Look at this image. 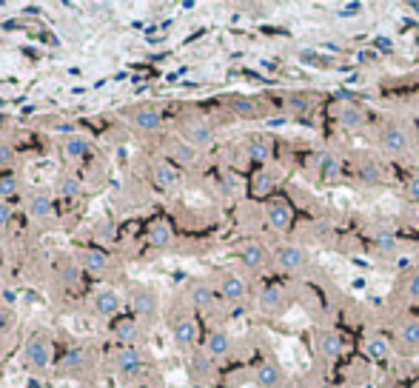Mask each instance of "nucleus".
<instances>
[{"label": "nucleus", "mask_w": 419, "mask_h": 388, "mask_svg": "<svg viewBox=\"0 0 419 388\" xmlns=\"http://www.w3.org/2000/svg\"><path fill=\"white\" fill-rule=\"evenodd\" d=\"M26 360L32 368H46L52 362V343L46 334L35 331L29 340H26Z\"/></svg>", "instance_id": "nucleus-1"}, {"label": "nucleus", "mask_w": 419, "mask_h": 388, "mask_svg": "<svg viewBox=\"0 0 419 388\" xmlns=\"http://www.w3.org/2000/svg\"><path fill=\"white\" fill-rule=\"evenodd\" d=\"M379 149H382L388 157H402V154L408 151V134H405L402 129H396V126H388V129H382V134H379Z\"/></svg>", "instance_id": "nucleus-2"}, {"label": "nucleus", "mask_w": 419, "mask_h": 388, "mask_svg": "<svg viewBox=\"0 0 419 388\" xmlns=\"http://www.w3.org/2000/svg\"><path fill=\"white\" fill-rule=\"evenodd\" d=\"M92 308H94L97 317L109 320V317H114V314L120 311V294H117L114 289H100V291L94 294V300H92Z\"/></svg>", "instance_id": "nucleus-3"}, {"label": "nucleus", "mask_w": 419, "mask_h": 388, "mask_svg": "<svg viewBox=\"0 0 419 388\" xmlns=\"http://www.w3.org/2000/svg\"><path fill=\"white\" fill-rule=\"evenodd\" d=\"M266 220H268V226H271L274 232H288V229H291V209H288L283 200H274V203H268V209H266Z\"/></svg>", "instance_id": "nucleus-4"}, {"label": "nucleus", "mask_w": 419, "mask_h": 388, "mask_svg": "<svg viewBox=\"0 0 419 388\" xmlns=\"http://www.w3.org/2000/svg\"><path fill=\"white\" fill-rule=\"evenodd\" d=\"M277 269H283V271H297V269H303L305 266V252L300 249V246H283L280 252H277Z\"/></svg>", "instance_id": "nucleus-5"}, {"label": "nucleus", "mask_w": 419, "mask_h": 388, "mask_svg": "<svg viewBox=\"0 0 419 388\" xmlns=\"http://www.w3.org/2000/svg\"><path fill=\"white\" fill-rule=\"evenodd\" d=\"M183 134H185V143L194 146V149H205V146L214 143V129L208 123H191V126H185Z\"/></svg>", "instance_id": "nucleus-6"}, {"label": "nucleus", "mask_w": 419, "mask_h": 388, "mask_svg": "<svg viewBox=\"0 0 419 388\" xmlns=\"http://www.w3.org/2000/svg\"><path fill=\"white\" fill-rule=\"evenodd\" d=\"M197 337H200V328H197V323L191 317H180L174 323V343L180 348H191L197 343Z\"/></svg>", "instance_id": "nucleus-7"}, {"label": "nucleus", "mask_w": 419, "mask_h": 388, "mask_svg": "<svg viewBox=\"0 0 419 388\" xmlns=\"http://www.w3.org/2000/svg\"><path fill=\"white\" fill-rule=\"evenodd\" d=\"M220 294H223L226 300H232V303L246 300V294H249L246 280H243V277H237V274H226V277L220 280Z\"/></svg>", "instance_id": "nucleus-8"}, {"label": "nucleus", "mask_w": 419, "mask_h": 388, "mask_svg": "<svg viewBox=\"0 0 419 388\" xmlns=\"http://www.w3.org/2000/svg\"><path fill=\"white\" fill-rule=\"evenodd\" d=\"M232 112L237 117H246V120H254V117H263L266 114V106L254 97H234L232 100Z\"/></svg>", "instance_id": "nucleus-9"}, {"label": "nucleus", "mask_w": 419, "mask_h": 388, "mask_svg": "<svg viewBox=\"0 0 419 388\" xmlns=\"http://www.w3.org/2000/svg\"><path fill=\"white\" fill-rule=\"evenodd\" d=\"M229 351H232V337L226 331H212V334H208V340H205V354L208 357L217 360V357H226Z\"/></svg>", "instance_id": "nucleus-10"}, {"label": "nucleus", "mask_w": 419, "mask_h": 388, "mask_svg": "<svg viewBox=\"0 0 419 388\" xmlns=\"http://www.w3.org/2000/svg\"><path fill=\"white\" fill-rule=\"evenodd\" d=\"M151 177H154V183L160 188H177L180 185V174H177V168L171 163H154L151 166Z\"/></svg>", "instance_id": "nucleus-11"}, {"label": "nucleus", "mask_w": 419, "mask_h": 388, "mask_svg": "<svg viewBox=\"0 0 419 388\" xmlns=\"http://www.w3.org/2000/svg\"><path fill=\"white\" fill-rule=\"evenodd\" d=\"M83 269H86V274L103 277V274L109 271V254L100 252V249H89V252L83 254Z\"/></svg>", "instance_id": "nucleus-12"}, {"label": "nucleus", "mask_w": 419, "mask_h": 388, "mask_svg": "<svg viewBox=\"0 0 419 388\" xmlns=\"http://www.w3.org/2000/svg\"><path fill=\"white\" fill-rule=\"evenodd\" d=\"M285 306V291L280 286H266L260 291V308L268 311V314H277L280 308Z\"/></svg>", "instance_id": "nucleus-13"}, {"label": "nucleus", "mask_w": 419, "mask_h": 388, "mask_svg": "<svg viewBox=\"0 0 419 388\" xmlns=\"http://www.w3.org/2000/svg\"><path fill=\"white\" fill-rule=\"evenodd\" d=\"M254 379H257L260 388H280V382H283V368H280L277 362H263V365L257 368Z\"/></svg>", "instance_id": "nucleus-14"}, {"label": "nucleus", "mask_w": 419, "mask_h": 388, "mask_svg": "<svg viewBox=\"0 0 419 388\" xmlns=\"http://www.w3.org/2000/svg\"><path fill=\"white\" fill-rule=\"evenodd\" d=\"M339 123H342V129L357 131L365 126V112L357 103H345V106H339Z\"/></svg>", "instance_id": "nucleus-15"}, {"label": "nucleus", "mask_w": 419, "mask_h": 388, "mask_svg": "<svg viewBox=\"0 0 419 388\" xmlns=\"http://www.w3.org/2000/svg\"><path fill=\"white\" fill-rule=\"evenodd\" d=\"M131 120H134V126H137L140 131H154V129H160V123H163V117H160V112H157L154 106L137 109V112L131 114Z\"/></svg>", "instance_id": "nucleus-16"}, {"label": "nucleus", "mask_w": 419, "mask_h": 388, "mask_svg": "<svg viewBox=\"0 0 419 388\" xmlns=\"http://www.w3.org/2000/svg\"><path fill=\"white\" fill-rule=\"evenodd\" d=\"M131 308H134L140 317L154 314V311H157V294H154L151 289H137V291L131 294Z\"/></svg>", "instance_id": "nucleus-17"}, {"label": "nucleus", "mask_w": 419, "mask_h": 388, "mask_svg": "<svg viewBox=\"0 0 419 388\" xmlns=\"http://www.w3.org/2000/svg\"><path fill=\"white\" fill-rule=\"evenodd\" d=\"M114 365H117V371H123V374H134V371L143 365V354H140L134 345H126V348L114 357Z\"/></svg>", "instance_id": "nucleus-18"}, {"label": "nucleus", "mask_w": 419, "mask_h": 388, "mask_svg": "<svg viewBox=\"0 0 419 388\" xmlns=\"http://www.w3.org/2000/svg\"><path fill=\"white\" fill-rule=\"evenodd\" d=\"M240 260H243V266L246 269H263L266 266V249H263V243H246L243 249H240Z\"/></svg>", "instance_id": "nucleus-19"}, {"label": "nucleus", "mask_w": 419, "mask_h": 388, "mask_svg": "<svg viewBox=\"0 0 419 388\" xmlns=\"http://www.w3.org/2000/svg\"><path fill=\"white\" fill-rule=\"evenodd\" d=\"M317 345H320V354H322L325 360H334V357H339V351H342V337H339L337 331H322L320 340H317Z\"/></svg>", "instance_id": "nucleus-20"}, {"label": "nucleus", "mask_w": 419, "mask_h": 388, "mask_svg": "<svg viewBox=\"0 0 419 388\" xmlns=\"http://www.w3.org/2000/svg\"><path fill=\"white\" fill-rule=\"evenodd\" d=\"M52 212H55V206H52L49 194H35V198L29 200V217L32 220H49Z\"/></svg>", "instance_id": "nucleus-21"}, {"label": "nucleus", "mask_w": 419, "mask_h": 388, "mask_svg": "<svg viewBox=\"0 0 419 388\" xmlns=\"http://www.w3.org/2000/svg\"><path fill=\"white\" fill-rule=\"evenodd\" d=\"M399 340H402L408 348H419V320H416V317L402 320V325H399Z\"/></svg>", "instance_id": "nucleus-22"}, {"label": "nucleus", "mask_w": 419, "mask_h": 388, "mask_svg": "<svg viewBox=\"0 0 419 388\" xmlns=\"http://www.w3.org/2000/svg\"><path fill=\"white\" fill-rule=\"evenodd\" d=\"M191 303L197 308H212L214 306V289L212 286H205V283H197L191 289Z\"/></svg>", "instance_id": "nucleus-23"}, {"label": "nucleus", "mask_w": 419, "mask_h": 388, "mask_svg": "<svg viewBox=\"0 0 419 388\" xmlns=\"http://www.w3.org/2000/svg\"><path fill=\"white\" fill-rule=\"evenodd\" d=\"M148 240H151V246H157V249H165V246L174 240V232H171V226H168L165 220H160V223H154V226H151V235H148Z\"/></svg>", "instance_id": "nucleus-24"}, {"label": "nucleus", "mask_w": 419, "mask_h": 388, "mask_svg": "<svg viewBox=\"0 0 419 388\" xmlns=\"http://www.w3.org/2000/svg\"><path fill=\"white\" fill-rule=\"evenodd\" d=\"M63 151H66V157L77 160V157H83V154L89 151V140H86L83 134H72V137H66V143H63Z\"/></svg>", "instance_id": "nucleus-25"}, {"label": "nucleus", "mask_w": 419, "mask_h": 388, "mask_svg": "<svg viewBox=\"0 0 419 388\" xmlns=\"http://www.w3.org/2000/svg\"><path fill=\"white\" fill-rule=\"evenodd\" d=\"M365 351H368L374 360H388V354H391V345H388V340H385V337L374 334V337H368V343H365Z\"/></svg>", "instance_id": "nucleus-26"}, {"label": "nucleus", "mask_w": 419, "mask_h": 388, "mask_svg": "<svg viewBox=\"0 0 419 388\" xmlns=\"http://www.w3.org/2000/svg\"><path fill=\"white\" fill-rule=\"evenodd\" d=\"M58 191L63 194V198H80V191H83V183L77 180V177H72V174H63L60 180H58Z\"/></svg>", "instance_id": "nucleus-27"}, {"label": "nucleus", "mask_w": 419, "mask_h": 388, "mask_svg": "<svg viewBox=\"0 0 419 388\" xmlns=\"http://www.w3.org/2000/svg\"><path fill=\"white\" fill-rule=\"evenodd\" d=\"M249 157L254 160V163H266L268 157H271V146H268V140H251L249 143Z\"/></svg>", "instance_id": "nucleus-28"}, {"label": "nucleus", "mask_w": 419, "mask_h": 388, "mask_svg": "<svg viewBox=\"0 0 419 388\" xmlns=\"http://www.w3.org/2000/svg\"><path fill=\"white\" fill-rule=\"evenodd\" d=\"M18 188H21L18 177L15 174H4V177H0V200L9 203V198H15V194H18Z\"/></svg>", "instance_id": "nucleus-29"}, {"label": "nucleus", "mask_w": 419, "mask_h": 388, "mask_svg": "<svg viewBox=\"0 0 419 388\" xmlns=\"http://www.w3.org/2000/svg\"><path fill=\"white\" fill-rule=\"evenodd\" d=\"M337 174H339V160H337L334 154L325 151V154L320 157V177H322V180H331V177H337Z\"/></svg>", "instance_id": "nucleus-30"}, {"label": "nucleus", "mask_w": 419, "mask_h": 388, "mask_svg": "<svg viewBox=\"0 0 419 388\" xmlns=\"http://www.w3.org/2000/svg\"><path fill=\"white\" fill-rule=\"evenodd\" d=\"M83 365H86V351L83 348H72L63 357V371H80Z\"/></svg>", "instance_id": "nucleus-31"}, {"label": "nucleus", "mask_w": 419, "mask_h": 388, "mask_svg": "<svg viewBox=\"0 0 419 388\" xmlns=\"http://www.w3.org/2000/svg\"><path fill=\"white\" fill-rule=\"evenodd\" d=\"M212 368H214V360L208 357V354H194V357H191V371H194V374L208 377V374H212Z\"/></svg>", "instance_id": "nucleus-32"}, {"label": "nucleus", "mask_w": 419, "mask_h": 388, "mask_svg": "<svg viewBox=\"0 0 419 388\" xmlns=\"http://www.w3.org/2000/svg\"><path fill=\"white\" fill-rule=\"evenodd\" d=\"M117 340L126 343V345H131V343L137 340V323H131V320L120 323V325H117Z\"/></svg>", "instance_id": "nucleus-33"}, {"label": "nucleus", "mask_w": 419, "mask_h": 388, "mask_svg": "<svg viewBox=\"0 0 419 388\" xmlns=\"http://www.w3.org/2000/svg\"><path fill=\"white\" fill-rule=\"evenodd\" d=\"M359 177H362L365 183H379V180H382V171H379L376 163H362V166H359Z\"/></svg>", "instance_id": "nucleus-34"}, {"label": "nucleus", "mask_w": 419, "mask_h": 388, "mask_svg": "<svg viewBox=\"0 0 419 388\" xmlns=\"http://www.w3.org/2000/svg\"><path fill=\"white\" fill-rule=\"evenodd\" d=\"M271 185H274V177H271L268 171H260V174L254 177V191L260 194V198H263V194H268V191H271Z\"/></svg>", "instance_id": "nucleus-35"}, {"label": "nucleus", "mask_w": 419, "mask_h": 388, "mask_svg": "<svg viewBox=\"0 0 419 388\" xmlns=\"http://www.w3.org/2000/svg\"><path fill=\"white\" fill-rule=\"evenodd\" d=\"M94 237H97L100 243L111 240V237H114V220H100L97 229H94Z\"/></svg>", "instance_id": "nucleus-36"}, {"label": "nucleus", "mask_w": 419, "mask_h": 388, "mask_svg": "<svg viewBox=\"0 0 419 388\" xmlns=\"http://www.w3.org/2000/svg\"><path fill=\"white\" fill-rule=\"evenodd\" d=\"M288 103H291V109H294V112H300V114L311 109V97H308V95H291V97H288Z\"/></svg>", "instance_id": "nucleus-37"}, {"label": "nucleus", "mask_w": 419, "mask_h": 388, "mask_svg": "<svg viewBox=\"0 0 419 388\" xmlns=\"http://www.w3.org/2000/svg\"><path fill=\"white\" fill-rule=\"evenodd\" d=\"M15 163V149L12 143H4L0 140V166H12Z\"/></svg>", "instance_id": "nucleus-38"}, {"label": "nucleus", "mask_w": 419, "mask_h": 388, "mask_svg": "<svg viewBox=\"0 0 419 388\" xmlns=\"http://www.w3.org/2000/svg\"><path fill=\"white\" fill-rule=\"evenodd\" d=\"M174 154L183 160V163H194V146H188V143H180V146H174Z\"/></svg>", "instance_id": "nucleus-39"}, {"label": "nucleus", "mask_w": 419, "mask_h": 388, "mask_svg": "<svg viewBox=\"0 0 419 388\" xmlns=\"http://www.w3.org/2000/svg\"><path fill=\"white\" fill-rule=\"evenodd\" d=\"M9 220H12V206L0 200V229H6V226H9Z\"/></svg>", "instance_id": "nucleus-40"}, {"label": "nucleus", "mask_w": 419, "mask_h": 388, "mask_svg": "<svg viewBox=\"0 0 419 388\" xmlns=\"http://www.w3.org/2000/svg\"><path fill=\"white\" fill-rule=\"evenodd\" d=\"M77 277H80V271H77V266H72V263H69V266L63 269V280H66V283L72 286V283H77Z\"/></svg>", "instance_id": "nucleus-41"}, {"label": "nucleus", "mask_w": 419, "mask_h": 388, "mask_svg": "<svg viewBox=\"0 0 419 388\" xmlns=\"http://www.w3.org/2000/svg\"><path fill=\"white\" fill-rule=\"evenodd\" d=\"M408 294H410V300H419V274H413L408 280Z\"/></svg>", "instance_id": "nucleus-42"}, {"label": "nucleus", "mask_w": 419, "mask_h": 388, "mask_svg": "<svg viewBox=\"0 0 419 388\" xmlns=\"http://www.w3.org/2000/svg\"><path fill=\"white\" fill-rule=\"evenodd\" d=\"M408 194H410V198H416V200H419V174L408 180Z\"/></svg>", "instance_id": "nucleus-43"}]
</instances>
